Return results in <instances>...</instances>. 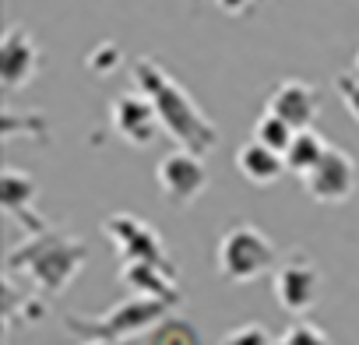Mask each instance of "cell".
Segmentation results:
<instances>
[{"label": "cell", "mask_w": 359, "mask_h": 345, "mask_svg": "<svg viewBox=\"0 0 359 345\" xmlns=\"http://www.w3.org/2000/svg\"><path fill=\"white\" fill-rule=\"evenodd\" d=\"M236 169L243 172V180H250L257 187H271L275 180H282V172L289 165H285V155L282 151H275L271 144H264L257 137H250L236 151Z\"/></svg>", "instance_id": "cell-14"}, {"label": "cell", "mask_w": 359, "mask_h": 345, "mask_svg": "<svg viewBox=\"0 0 359 345\" xmlns=\"http://www.w3.org/2000/svg\"><path fill=\"white\" fill-rule=\"evenodd\" d=\"M303 191L317 201V205H345L359 184V169L355 158L345 148L327 144V151L303 172Z\"/></svg>", "instance_id": "cell-8"}, {"label": "cell", "mask_w": 359, "mask_h": 345, "mask_svg": "<svg viewBox=\"0 0 359 345\" xmlns=\"http://www.w3.org/2000/svg\"><path fill=\"white\" fill-rule=\"evenodd\" d=\"M355 74H359V53H355Z\"/></svg>", "instance_id": "cell-22"}, {"label": "cell", "mask_w": 359, "mask_h": 345, "mask_svg": "<svg viewBox=\"0 0 359 345\" xmlns=\"http://www.w3.org/2000/svg\"><path fill=\"white\" fill-rule=\"evenodd\" d=\"M254 137L257 141H264V144H271L275 151H282L285 155V148L292 144V137H296V127H289L282 116H275V113H261V120L254 123Z\"/></svg>", "instance_id": "cell-16"}, {"label": "cell", "mask_w": 359, "mask_h": 345, "mask_svg": "<svg viewBox=\"0 0 359 345\" xmlns=\"http://www.w3.org/2000/svg\"><path fill=\"white\" fill-rule=\"evenodd\" d=\"M85 261H88L85 240L46 229V233H36V240H29L15 254H8V275H22L39 292L53 296L74 282V275L81 271Z\"/></svg>", "instance_id": "cell-2"}, {"label": "cell", "mask_w": 359, "mask_h": 345, "mask_svg": "<svg viewBox=\"0 0 359 345\" xmlns=\"http://www.w3.org/2000/svg\"><path fill=\"white\" fill-rule=\"evenodd\" d=\"M334 88H338L345 109L352 113V120L359 123V74H338L334 78Z\"/></svg>", "instance_id": "cell-20"}, {"label": "cell", "mask_w": 359, "mask_h": 345, "mask_svg": "<svg viewBox=\"0 0 359 345\" xmlns=\"http://www.w3.org/2000/svg\"><path fill=\"white\" fill-rule=\"evenodd\" d=\"M275 345H331L324 327L310 324V320H296L292 327L282 331V338H275Z\"/></svg>", "instance_id": "cell-17"}, {"label": "cell", "mask_w": 359, "mask_h": 345, "mask_svg": "<svg viewBox=\"0 0 359 345\" xmlns=\"http://www.w3.org/2000/svg\"><path fill=\"white\" fill-rule=\"evenodd\" d=\"M222 345H275V338L264 324H240L222 338Z\"/></svg>", "instance_id": "cell-18"}, {"label": "cell", "mask_w": 359, "mask_h": 345, "mask_svg": "<svg viewBox=\"0 0 359 345\" xmlns=\"http://www.w3.org/2000/svg\"><path fill=\"white\" fill-rule=\"evenodd\" d=\"M109 123H113L116 137L127 141V144H134V148H148L155 141V134L162 130L158 109H155V102L141 88L120 92L109 102Z\"/></svg>", "instance_id": "cell-9"}, {"label": "cell", "mask_w": 359, "mask_h": 345, "mask_svg": "<svg viewBox=\"0 0 359 345\" xmlns=\"http://www.w3.org/2000/svg\"><path fill=\"white\" fill-rule=\"evenodd\" d=\"M85 64H88L92 74H106V71H113V67L120 64V46H116V43H102V46L92 50V57H88Z\"/></svg>", "instance_id": "cell-19"}, {"label": "cell", "mask_w": 359, "mask_h": 345, "mask_svg": "<svg viewBox=\"0 0 359 345\" xmlns=\"http://www.w3.org/2000/svg\"><path fill=\"white\" fill-rule=\"evenodd\" d=\"M0 74H4L8 92L32 85V78L39 74V46H36L29 29L11 25L4 32V43H0Z\"/></svg>", "instance_id": "cell-10"}, {"label": "cell", "mask_w": 359, "mask_h": 345, "mask_svg": "<svg viewBox=\"0 0 359 345\" xmlns=\"http://www.w3.org/2000/svg\"><path fill=\"white\" fill-rule=\"evenodd\" d=\"M320 289H324V275H320L317 261L306 257L303 250H292L282 264H275L271 292L285 313H292V317L310 313L320 299Z\"/></svg>", "instance_id": "cell-6"}, {"label": "cell", "mask_w": 359, "mask_h": 345, "mask_svg": "<svg viewBox=\"0 0 359 345\" xmlns=\"http://www.w3.org/2000/svg\"><path fill=\"white\" fill-rule=\"evenodd\" d=\"M324 151H327V141H324L313 127H303V130H296L292 144L285 148V165H289V172L303 177V172H306Z\"/></svg>", "instance_id": "cell-15"}, {"label": "cell", "mask_w": 359, "mask_h": 345, "mask_svg": "<svg viewBox=\"0 0 359 345\" xmlns=\"http://www.w3.org/2000/svg\"><path fill=\"white\" fill-rule=\"evenodd\" d=\"M130 78H134V88H141L155 109H158V120H162V130H169V137L180 144V148H191L198 155H208L215 151L219 144V127L201 113V106L191 99V92L180 85L158 60L151 57H137L130 64Z\"/></svg>", "instance_id": "cell-1"}, {"label": "cell", "mask_w": 359, "mask_h": 345, "mask_svg": "<svg viewBox=\"0 0 359 345\" xmlns=\"http://www.w3.org/2000/svg\"><path fill=\"white\" fill-rule=\"evenodd\" d=\"M120 282L137 292V296H151V299H162L169 306L180 303V285H176V275L158 268V264H148V261H120Z\"/></svg>", "instance_id": "cell-13"}, {"label": "cell", "mask_w": 359, "mask_h": 345, "mask_svg": "<svg viewBox=\"0 0 359 345\" xmlns=\"http://www.w3.org/2000/svg\"><path fill=\"white\" fill-rule=\"evenodd\" d=\"M155 184L162 191V201L176 205V208H187L194 205L205 187H208V165H205V155L191 151V148H176V151H165L155 165Z\"/></svg>", "instance_id": "cell-7"}, {"label": "cell", "mask_w": 359, "mask_h": 345, "mask_svg": "<svg viewBox=\"0 0 359 345\" xmlns=\"http://www.w3.org/2000/svg\"><path fill=\"white\" fill-rule=\"evenodd\" d=\"M165 310L169 303L134 292L127 303H116L113 310L99 317H67V327H74L81 338H92V341H130L134 334L155 327L165 317Z\"/></svg>", "instance_id": "cell-4"}, {"label": "cell", "mask_w": 359, "mask_h": 345, "mask_svg": "<svg viewBox=\"0 0 359 345\" xmlns=\"http://www.w3.org/2000/svg\"><path fill=\"white\" fill-rule=\"evenodd\" d=\"M102 233L113 240L120 261H148V264H158V268L180 275V264H176L172 254L165 250L162 236H158L148 222H141L137 215H130V212H113V215L102 219Z\"/></svg>", "instance_id": "cell-5"}, {"label": "cell", "mask_w": 359, "mask_h": 345, "mask_svg": "<svg viewBox=\"0 0 359 345\" xmlns=\"http://www.w3.org/2000/svg\"><path fill=\"white\" fill-rule=\"evenodd\" d=\"M0 205H4V212L22 222L29 233H46V219L36 212V180L29 177V172L22 169H4V177H0Z\"/></svg>", "instance_id": "cell-12"}, {"label": "cell", "mask_w": 359, "mask_h": 345, "mask_svg": "<svg viewBox=\"0 0 359 345\" xmlns=\"http://www.w3.org/2000/svg\"><path fill=\"white\" fill-rule=\"evenodd\" d=\"M268 113L282 116L289 127L303 130V127H313L317 113H320V92L310 85V81H299V78H285L271 95H268Z\"/></svg>", "instance_id": "cell-11"}, {"label": "cell", "mask_w": 359, "mask_h": 345, "mask_svg": "<svg viewBox=\"0 0 359 345\" xmlns=\"http://www.w3.org/2000/svg\"><path fill=\"white\" fill-rule=\"evenodd\" d=\"M261 4H264V0H219V8H222L226 15H233V18H243V15L257 11Z\"/></svg>", "instance_id": "cell-21"}, {"label": "cell", "mask_w": 359, "mask_h": 345, "mask_svg": "<svg viewBox=\"0 0 359 345\" xmlns=\"http://www.w3.org/2000/svg\"><path fill=\"white\" fill-rule=\"evenodd\" d=\"M278 261V250L275 243L268 240V233L261 226H250V222H236L229 226L222 236H219V247H215V268L226 282H254L261 275H268Z\"/></svg>", "instance_id": "cell-3"}]
</instances>
